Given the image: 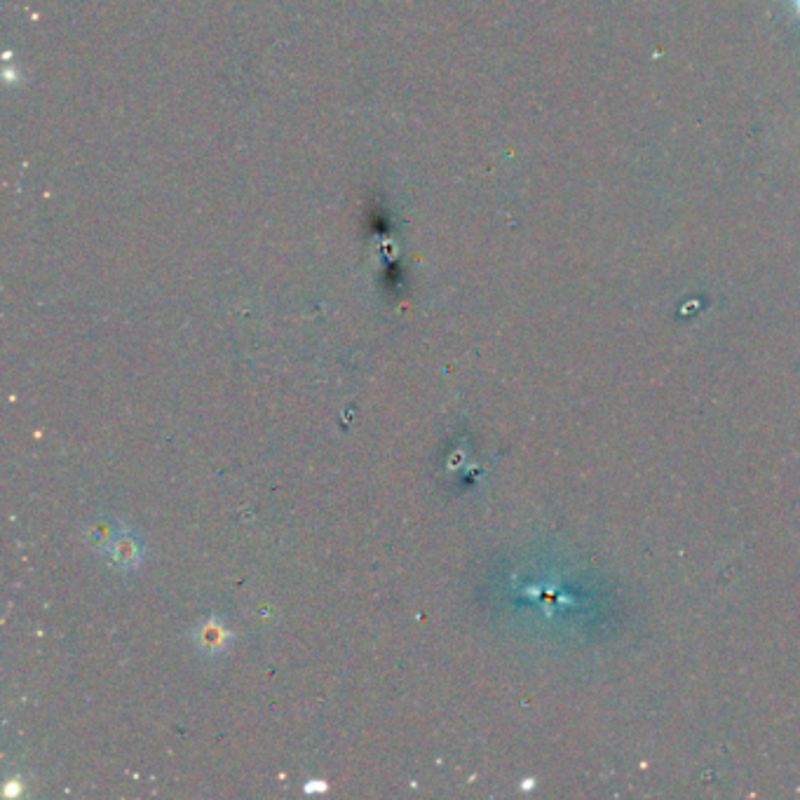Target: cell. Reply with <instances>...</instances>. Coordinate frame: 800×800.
<instances>
[{"label":"cell","instance_id":"obj_1","mask_svg":"<svg viewBox=\"0 0 800 800\" xmlns=\"http://www.w3.org/2000/svg\"><path fill=\"white\" fill-rule=\"evenodd\" d=\"M198 636H200L202 648H209V650L216 648V650H219V648H223V643H226L228 634H226V629L216 625V622H207V625L198 632Z\"/></svg>","mask_w":800,"mask_h":800},{"label":"cell","instance_id":"obj_2","mask_svg":"<svg viewBox=\"0 0 800 800\" xmlns=\"http://www.w3.org/2000/svg\"><path fill=\"white\" fill-rule=\"evenodd\" d=\"M793 5H796V8H798V12H800V0H793Z\"/></svg>","mask_w":800,"mask_h":800}]
</instances>
